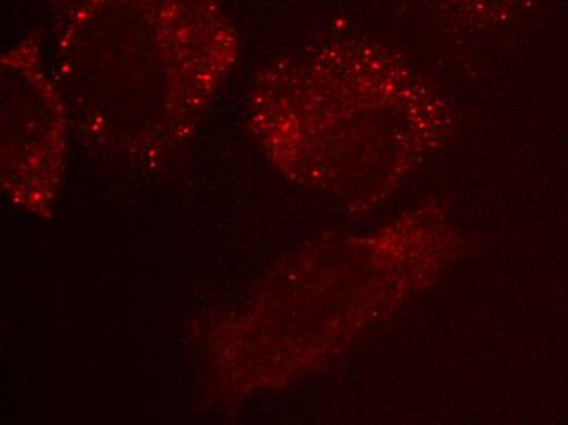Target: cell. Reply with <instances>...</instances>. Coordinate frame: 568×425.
<instances>
[{
    "label": "cell",
    "mask_w": 568,
    "mask_h": 425,
    "mask_svg": "<svg viewBox=\"0 0 568 425\" xmlns=\"http://www.w3.org/2000/svg\"><path fill=\"white\" fill-rule=\"evenodd\" d=\"M58 79L84 136L159 158L182 143L237 60L220 0H43Z\"/></svg>",
    "instance_id": "6da1fadb"
},
{
    "label": "cell",
    "mask_w": 568,
    "mask_h": 425,
    "mask_svg": "<svg viewBox=\"0 0 568 425\" xmlns=\"http://www.w3.org/2000/svg\"><path fill=\"white\" fill-rule=\"evenodd\" d=\"M252 109L275 158L311 175L398 169L443 128L442 107L414 72L387 48L359 40L280 61Z\"/></svg>",
    "instance_id": "7a4b0ae2"
},
{
    "label": "cell",
    "mask_w": 568,
    "mask_h": 425,
    "mask_svg": "<svg viewBox=\"0 0 568 425\" xmlns=\"http://www.w3.org/2000/svg\"><path fill=\"white\" fill-rule=\"evenodd\" d=\"M65 150L61 92L43 68L40 34H27L2 58V165L7 182L48 190Z\"/></svg>",
    "instance_id": "3957f363"
},
{
    "label": "cell",
    "mask_w": 568,
    "mask_h": 425,
    "mask_svg": "<svg viewBox=\"0 0 568 425\" xmlns=\"http://www.w3.org/2000/svg\"><path fill=\"white\" fill-rule=\"evenodd\" d=\"M443 20L466 29L488 30L510 26L529 0H424Z\"/></svg>",
    "instance_id": "277c9868"
}]
</instances>
